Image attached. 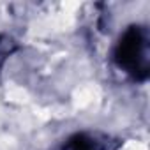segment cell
Returning a JSON list of instances; mask_svg holds the SVG:
<instances>
[{"label":"cell","instance_id":"cell-1","mask_svg":"<svg viewBox=\"0 0 150 150\" xmlns=\"http://www.w3.org/2000/svg\"><path fill=\"white\" fill-rule=\"evenodd\" d=\"M115 60L124 72L134 80H145L148 74V34L143 27H131L120 37Z\"/></svg>","mask_w":150,"mask_h":150},{"label":"cell","instance_id":"cell-2","mask_svg":"<svg viewBox=\"0 0 150 150\" xmlns=\"http://www.w3.org/2000/svg\"><path fill=\"white\" fill-rule=\"evenodd\" d=\"M64 150H115V146L106 138H101L92 132H81L72 136L65 143Z\"/></svg>","mask_w":150,"mask_h":150}]
</instances>
